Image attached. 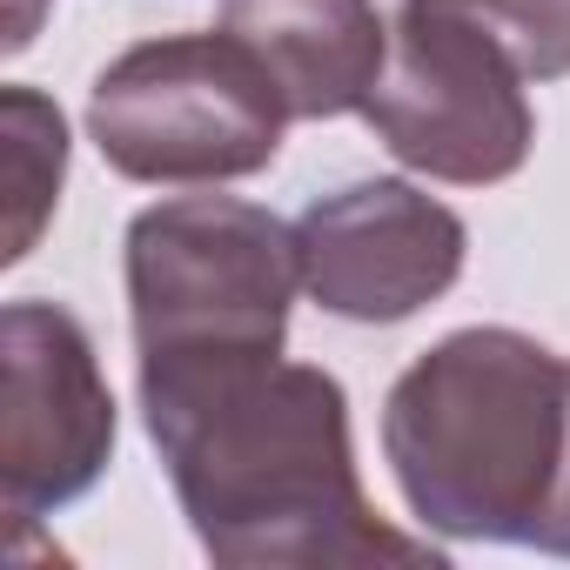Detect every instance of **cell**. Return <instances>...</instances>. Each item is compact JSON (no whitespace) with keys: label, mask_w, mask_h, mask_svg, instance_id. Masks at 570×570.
I'll return each instance as SVG.
<instances>
[{"label":"cell","mask_w":570,"mask_h":570,"mask_svg":"<svg viewBox=\"0 0 570 570\" xmlns=\"http://www.w3.org/2000/svg\"><path fill=\"white\" fill-rule=\"evenodd\" d=\"M0 155H8V262H21L41 235V222L61 202V175H68V121L48 95L35 88H8L0 95Z\"/></svg>","instance_id":"9c48e42d"},{"label":"cell","mask_w":570,"mask_h":570,"mask_svg":"<svg viewBox=\"0 0 570 570\" xmlns=\"http://www.w3.org/2000/svg\"><path fill=\"white\" fill-rule=\"evenodd\" d=\"M115 456V396L75 309L8 303L0 316V497L14 523H35Z\"/></svg>","instance_id":"8992f818"},{"label":"cell","mask_w":570,"mask_h":570,"mask_svg":"<svg viewBox=\"0 0 570 570\" xmlns=\"http://www.w3.org/2000/svg\"><path fill=\"white\" fill-rule=\"evenodd\" d=\"M8 48H28V0H14V35H8Z\"/></svg>","instance_id":"7c38bea8"},{"label":"cell","mask_w":570,"mask_h":570,"mask_svg":"<svg viewBox=\"0 0 570 570\" xmlns=\"http://www.w3.org/2000/svg\"><path fill=\"white\" fill-rule=\"evenodd\" d=\"M537 550H550V557H570V430H563L557 497H550V517H543V530H537Z\"/></svg>","instance_id":"8fae6325"},{"label":"cell","mask_w":570,"mask_h":570,"mask_svg":"<svg viewBox=\"0 0 570 570\" xmlns=\"http://www.w3.org/2000/svg\"><path fill=\"white\" fill-rule=\"evenodd\" d=\"M296 282V228L255 202L175 195L128 222V316L141 363L275 356Z\"/></svg>","instance_id":"3957f363"},{"label":"cell","mask_w":570,"mask_h":570,"mask_svg":"<svg viewBox=\"0 0 570 570\" xmlns=\"http://www.w3.org/2000/svg\"><path fill=\"white\" fill-rule=\"evenodd\" d=\"M141 416L181 497L195 543L235 570L436 563L363 497L350 396L316 363L275 356H155Z\"/></svg>","instance_id":"6da1fadb"},{"label":"cell","mask_w":570,"mask_h":570,"mask_svg":"<svg viewBox=\"0 0 570 570\" xmlns=\"http://www.w3.org/2000/svg\"><path fill=\"white\" fill-rule=\"evenodd\" d=\"M222 28L262 61L289 121L356 115L390 61V21L376 0H228Z\"/></svg>","instance_id":"ba28073f"},{"label":"cell","mask_w":570,"mask_h":570,"mask_svg":"<svg viewBox=\"0 0 570 570\" xmlns=\"http://www.w3.org/2000/svg\"><path fill=\"white\" fill-rule=\"evenodd\" d=\"M363 121L403 168L456 188L510 181L537 141V115L510 48L430 0H403Z\"/></svg>","instance_id":"5b68a950"},{"label":"cell","mask_w":570,"mask_h":570,"mask_svg":"<svg viewBox=\"0 0 570 570\" xmlns=\"http://www.w3.org/2000/svg\"><path fill=\"white\" fill-rule=\"evenodd\" d=\"M282 108L262 61L228 35H168L115 55L88 95L101 161L155 188H215L262 175L282 148Z\"/></svg>","instance_id":"277c9868"},{"label":"cell","mask_w":570,"mask_h":570,"mask_svg":"<svg viewBox=\"0 0 570 570\" xmlns=\"http://www.w3.org/2000/svg\"><path fill=\"white\" fill-rule=\"evenodd\" d=\"M570 430V363L523 330H456L383 403V456L423 530L537 543Z\"/></svg>","instance_id":"7a4b0ae2"},{"label":"cell","mask_w":570,"mask_h":570,"mask_svg":"<svg viewBox=\"0 0 570 570\" xmlns=\"http://www.w3.org/2000/svg\"><path fill=\"white\" fill-rule=\"evenodd\" d=\"M463 21H476L490 41L510 48L523 81H563L570 75V0H430Z\"/></svg>","instance_id":"30bf717a"},{"label":"cell","mask_w":570,"mask_h":570,"mask_svg":"<svg viewBox=\"0 0 570 570\" xmlns=\"http://www.w3.org/2000/svg\"><path fill=\"white\" fill-rule=\"evenodd\" d=\"M463 248L470 228L456 208L390 175L316 195L296 222L303 289L343 323H403L430 309L463 275Z\"/></svg>","instance_id":"52a82bcc"}]
</instances>
